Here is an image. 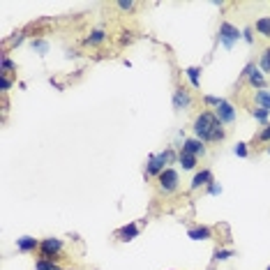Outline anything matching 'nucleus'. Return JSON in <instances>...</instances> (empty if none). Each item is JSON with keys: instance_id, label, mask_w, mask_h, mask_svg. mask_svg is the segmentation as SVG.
Listing matches in <instances>:
<instances>
[{"instance_id": "nucleus-15", "label": "nucleus", "mask_w": 270, "mask_h": 270, "mask_svg": "<svg viewBox=\"0 0 270 270\" xmlns=\"http://www.w3.org/2000/svg\"><path fill=\"white\" fill-rule=\"evenodd\" d=\"M256 33L261 35V37H265V39H270V17H261V19H256Z\"/></svg>"}, {"instance_id": "nucleus-7", "label": "nucleus", "mask_w": 270, "mask_h": 270, "mask_svg": "<svg viewBox=\"0 0 270 270\" xmlns=\"http://www.w3.org/2000/svg\"><path fill=\"white\" fill-rule=\"evenodd\" d=\"M215 116H217V120H220L222 125H229V123L236 120V109H233L231 102L220 99V104H217V109H215Z\"/></svg>"}, {"instance_id": "nucleus-29", "label": "nucleus", "mask_w": 270, "mask_h": 270, "mask_svg": "<svg viewBox=\"0 0 270 270\" xmlns=\"http://www.w3.org/2000/svg\"><path fill=\"white\" fill-rule=\"evenodd\" d=\"M118 7H120V10L130 12V10H134V3H132V0H127V3H125V0H123V3H118Z\"/></svg>"}, {"instance_id": "nucleus-13", "label": "nucleus", "mask_w": 270, "mask_h": 270, "mask_svg": "<svg viewBox=\"0 0 270 270\" xmlns=\"http://www.w3.org/2000/svg\"><path fill=\"white\" fill-rule=\"evenodd\" d=\"M178 164L185 169V171H192V169H196V155L180 150L178 152Z\"/></svg>"}, {"instance_id": "nucleus-20", "label": "nucleus", "mask_w": 270, "mask_h": 270, "mask_svg": "<svg viewBox=\"0 0 270 270\" xmlns=\"http://www.w3.org/2000/svg\"><path fill=\"white\" fill-rule=\"evenodd\" d=\"M252 116H254V118H256V120H259V123H263L265 125V120H268V116H270V111H268V109H254V111H252Z\"/></svg>"}, {"instance_id": "nucleus-30", "label": "nucleus", "mask_w": 270, "mask_h": 270, "mask_svg": "<svg viewBox=\"0 0 270 270\" xmlns=\"http://www.w3.org/2000/svg\"><path fill=\"white\" fill-rule=\"evenodd\" d=\"M243 37H245V42H249V44L254 42V37H252V30H249V28H247V30H243Z\"/></svg>"}, {"instance_id": "nucleus-28", "label": "nucleus", "mask_w": 270, "mask_h": 270, "mask_svg": "<svg viewBox=\"0 0 270 270\" xmlns=\"http://www.w3.org/2000/svg\"><path fill=\"white\" fill-rule=\"evenodd\" d=\"M203 102H205V104H210V106H215V109H217V104H220V97H212V95H205V97H203Z\"/></svg>"}, {"instance_id": "nucleus-10", "label": "nucleus", "mask_w": 270, "mask_h": 270, "mask_svg": "<svg viewBox=\"0 0 270 270\" xmlns=\"http://www.w3.org/2000/svg\"><path fill=\"white\" fill-rule=\"evenodd\" d=\"M136 236H139V224H134V222L125 224V227L118 231V240H123V243H130V240H134Z\"/></svg>"}, {"instance_id": "nucleus-18", "label": "nucleus", "mask_w": 270, "mask_h": 270, "mask_svg": "<svg viewBox=\"0 0 270 270\" xmlns=\"http://www.w3.org/2000/svg\"><path fill=\"white\" fill-rule=\"evenodd\" d=\"M104 39H106V33H104V30H92V33L86 37V44H102Z\"/></svg>"}, {"instance_id": "nucleus-25", "label": "nucleus", "mask_w": 270, "mask_h": 270, "mask_svg": "<svg viewBox=\"0 0 270 270\" xmlns=\"http://www.w3.org/2000/svg\"><path fill=\"white\" fill-rule=\"evenodd\" d=\"M12 88V79L7 74H0V90L5 92V90H10Z\"/></svg>"}, {"instance_id": "nucleus-31", "label": "nucleus", "mask_w": 270, "mask_h": 270, "mask_svg": "<svg viewBox=\"0 0 270 270\" xmlns=\"http://www.w3.org/2000/svg\"><path fill=\"white\" fill-rule=\"evenodd\" d=\"M268 152H270V146H268Z\"/></svg>"}, {"instance_id": "nucleus-6", "label": "nucleus", "mask_w": 270, "mask_h": 270, "mask_svg": "<svg viewBox=\"0 0 270 270\" xmlns=\"http://www.w3.org/2000/svg\"><path fill=\"white\" fill-rule=\"evenodd\" d=\"M243 76L249 81V86L256 88V90H263V88H265V74L261 72V67L247 65V67H245V72H243Z\"/></svg>"}, {"instance_id": "nucleus-4", "label": "nucleus", "mask_w": 270, "mask_h": 270, "mask_svg": "<svg viewBox=\"0 0 270 270\" xmlns=\"http://www.w3.org/2000/svg\"><path fill=\"white\" fill-rule=\"evenodd\" d=\"M178 185H180V176H178V171L171 167L164 169V171L157 176V187H159L162 194H173V192L178 189Z\"/></svg>"}, {"instance_id": "nucleus-32", "label": "nucleus", "mask_w": 270, "mask_h": 270, "mask_svg": "<svg viewBox=\"0 0 270 270\" xmlns=\"http://www.w3.org/2000/svg\"><path fill=\"white\" fill-rule=\"evenodd\" d=\"M268 270H270V265H268Z\"/></svg>"}, {"instance_id": "nucleus-3", "label": "nucleus", "mask_w": 270, "mask_h": 270, "mask_svg": "<svg viewBox=\"0 0 270 270\" xmlns=\"http://www.w3.org/2000/svg\"><path fill=\"white\" fill-rule=\"evenodd\" d=\"M39 259L44 261H58L60 254H63V240L60 238H44L42 243H39Z\"/></svg>"}, {"instance_id": "nucleus-24", "label": "nucleus", "mask_w": 270, "mask_h": 270, "mask_svg": "<svg viewBox=\"0 0 270 270\" xmlns=\"http://www.w3.org/2000/svg\"><path fill=\"white\" fill-rule=\"evenodd\" d=\"M229 256H233L231 249H217L215 252V261H227Z\"/></svg>"}, {"instance_id": "nucleus-27", "label": "nucleus", "mask_w": 270, "mask_h": 270, "mask_svg": "<svg viewBox=\"0 0 270 270\" xmlns=\"http://www.w3.org/2000/svg\"><path fill=\"white\" fill-rule=\"evenodd\" d=\"M236 155L238 157H247V143H238V146H236Z\"/></svg>"}, {"instance_id": "nucleus-2", "label": "nucleus", "mask_w": 270, "mask_h": 270, "mask_svg": "<svg viewBox=\"0 0 270 270\" xmlns=\"http://www.w3.org/2000/svg\"><path fill=\"white\" fill-rule=\"evenodd\" d=\"M173 162H178V155L173 150H164V152H157V155H150V159H148V164H146V173L148 176H159L164 169H169L167 164H173Z\"/></svg>"}, {"instance_id": "nucleus-22", "label": "nucleus", "mask_w": 270, "mask_h": 270, "mask_svg": "<svg viewBox=\"0 0 270 270\" xmlns=\"http://www.w3.org/2000/svg\"><path fill=\"white\" fill-rule=\"evenodd\" d=\"M33 49L39 51V53H46V51H49V44L42 42V39H33Z\"/></svg>"}, {"instance_id": "nucleus-1", "label": "nucleus", "mask_w": 270, "mask_h": 270, "mask_svg": "<svg viewBox=\"0 0 270 270\" xmlns=\"http://www.w3.org/2000/svg\"><path fill=\"white\" fill-rule=\"evenodd\" d=\"M194 132L196 139H201L203 143H217V141H224V136H227V130L217 120L215 111H201L194 118Z\"/></svg>"}, {"instance_id": "nucleus-26", "label": "nucleus", "mask_w": 270, "mask_h": 270, "mask_svg": "<svg viewBox=\"0 0 270 270\" xmlns=\"http://www.w3.org/2000/svg\"><path fill=\"white\" fill-rule=\"evenodd\" d=\"M208 194H222V185L212 180V183L208 185Z\"/></svg>"}, {"instance_id": "nucleus-5", "label": "nucleus", "mask_w": 270, "mask_h": 270, "mask_svg": "<svg viewBox=\"0 0 270 270\" xmlns=\"http://www.w3.org/2000/svg\"><path fill=\"white\" fill-rule=\"evenodd\" d=\"M240 37H243V33L236 26H231V23H222L220 26V44L224 49H233V44Z\"/></svg>"}, {"instance_id": "nucleus-11", "label": "nucleus", "mask_w": 270, "mask_h": 270, "mask_svg": "<svg viewBox=\"0 0 270 270\" xmlns=\"http://www.w3.org/2000/svg\"><path fill=\"white\" fill-rule=\"evenodd\" d=\"M183 150L185 152H192V155H203L205 152V146H203V141L201 139H185V143H183Z\"/></svg>"}, {"instance_id": "nucleus-17", "label": "nucleus", "mask_w": 270, "mask_h": 270, "mask_svg": "<svg viewBox=\"0 0 270 270\" xmlns=\"http://www.w3.org/2000/svg\"><path fill=\"white\" fill-rule=\"evenodd\" d=\"M187 76L192 81V86L201 88V67H187Z\"/></svg>"}, {"instance_id": "nucleus-9", "label": "nucleus", "mask_w": 270, "mask_h": 270, "mask_svg": "<svg viewBox=\"0 0 270 270\" xmlns=\"http://www.w3.org/2000/svg\"><path fill=\"white\" fill-rule=\"evenodd\" d=\"M212 183V173L208 171V169H201L199 173H196L194 178H192V185H189V189H199V187H208V185Z\"/></svg>"}, {"instance_id": "nucleus-23", "label": "nucleus", "mask_w": 270, "mask_h": 270, "mask_svg": "<svg viewBox=\"0 0 270 270\" xmlns=\"http://www.w3.org/2000/svg\"><path fill=\"white\" fill-rule=\"evenodd\" d=\"M256 139H259L261 143H270V125H265L263 130L259 132V136H256Z\"/></svg>"}, {"instance_id": "nucleus-14", "label": "nucleus", "mask_w": 270, "mask_h": 270, "mask_svg": "<svg viewBox=\"0 0 270 270\" xmlns=\"http://www.w3.org/2000/svg\"><path fill=\"white\" fill-rule=\"evenodd\" d=\"M187 236L192 238V240H210L212 238V229L208 227H194V229H189Z\"/></svg>"}, {"instance_id": "nucleus-16", "label": "nucleus", "mask_w": 270, "mask_h": 270, "mask_svg": "<svg viewBox=\"0 0 270 270\" xmlns=\"http://www.w3.org/2000/svg\"><path fill=\"white\" fill-rule=\"evenodd\" d=\"M254 102L259 104L261 109H268L270 111V90H265V88L263 90H256L254 92Z\"/></svg>"}, {"instance_id": "nucleus-21", "label": "nucleus", "mask_w": 270, "mask_h": 270, "mask_svg": "<svg viewBox=\"0 0 270 270\" xmlns=\"http://www.w3.org/2000/svg\"><path fill=\"white\" fill-rule=\"evenodd\" d=\"M0 65H3V72H0V74H7L10 70H14V63H12L7 56H3V58H0Z\"/></svg>"}, {"instance_id": "nucleus-12", "label": "nucleus", "mask_w": 270, "mask_h": 270, "mask_svg": "<svg viewBox=\"0 0 270 270\" xmlns=\"http://www.w3.org/2000/svg\"><path fill=\"white\" fill-rule=\"evenodd\" d=\"M187 106H192V97L187 95V90L173 92V109H187Z\"/></svg>"}, {"instance_id": "nucleus-8", "label": "nucleus", "mask_w": 270, "mask_h": 270, "mask_svg": "<svg viewBox=\"0 0 270 270\" xmlns=\"http://www.w3.org/2000/svg\"><path fill=\"white\" fill-rule=\"evenodd\" d=\"M17 249L23 254H30V252H35V249H39V240L37 238H30V236L17 238Z\"/></svg>"}, {"instance_id": "nucleus-19", "label": "nucleus", "mask_w": 270, "mask_h": 270, "mask_svg": "<svg viewBox=\"0 0 270 270\" xmlns=\"http://www.w3.org/2000/svg\"><path fill=\"white\" fill-rule=\"evenodd\" d=\"M259 67H261V72H263V74H270V46L263 51V53H261Z\"/></svg>"}]
</instances>
